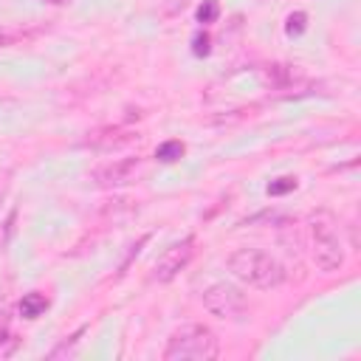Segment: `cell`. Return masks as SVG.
I'll return each instance as SVG.
<instances>
[{
	"label": "cell",
	"instance_id": "1",
	"mask_svg": "<svg viewBox=\"0 0 361 361\" xmlns=\"http://www.w3.org/2000/svg\"><path fill=\"white\" fill-rule=\"evenodd\" d=\"M226 268L231 271L234 279L245 282L248 288H259V290L279 288L288 279L285 265L262 248H237V251H231L228 259H226Z\"/></svg>",
	"mask_w": 361,
	"mask_h": 361
},
{
	"label": "cell",
	"instance_id": "2",
	"mask_svg": "<svg viewBox=\"0 0 361 361\" xmlns=\"http://www.w3.org/2000/svg\"><path fill=\"white\" fill-rule=\"evenodd\" d=\"M220 355V338L206 324H183L164 347V361H212Z\"/></svg>",
	"mask_w": 361,
	"mask_h": 361
},
{
	"label": "cell",
	"instance_id": "3",
	"mask_svg": "<svg viewBox=\"0 0 361 361\" xmlns=\"http://www.w3.org/2000/svg\"><path fill=\"white\" fill-rule=\"evenodd\" d=\"M307 231H310V257H313L316 268L324 271V274L341 271L344 245H341V237H338L336 217L330 212H316V214H310Z\"/></svg>",
	"mask_w": 361,
	"mask_h": 361
},
{
	"label": "cell",
	"instance_id": "4",
	"mask_svg": "<svg viewBox=\"0 0 361 361\" xmlns=\"http://www.w3.org/2000/svg\"><path fill=\"white\" fill-rule=\"evenodd\" d=\"M200 302H203V307H206L212 316H217V319H240V316L248 310L245 293H243L237 285H231V282H214V285H209V288L203 290Z\"/></svg>",
	"mask_w": 361,
	"mask_h": 361
},
{
	"label": "cell",
	"instance_id": "5",
	"mask_svg": "<svg viewBox=\"0 0 361 361\" xmlns=\"http://www.w3.org/2000/svg\"><path fill=\"white\" fill-rule=\"evenodd\" d=\"M192 257H195V237H183V240L172 243L169 248H164V254L152 265V276L158 282H169L192 262Z\"/></svg>",
	"mask_w": 361,
	"mask_h": 361
},
{
	"label": "cell",
	"instance_id": "6",
	"mask_svg": "<svg viewBox=\"0 0 361 361\" xmlns=\"http://www.w3.org/2000/svg\"><path fill=\"white\" fill-rule=\"evenodd\" d=\"M138 172H141V158H133V155H130V158L104 161L102 166H96V169L90 172V178H93L96 186L110 189V186H124V183L135 180Z\"/></svg>",
	"mask_w": 361,
	"mask_h": 361
},
{
	"label": "cell",
	"instance_id": "7",
	"mask_svg": "<svg viewBox=\"0 0 361 361\" xmlns=\"http://www.w3.org/2000/svg\"><path fill=\"white\" fill-rule=\"evenodd\" d=\"M135 135L130 130H121V127H102L96 133H87L85 144L93 147V149H113V147H121L127 141H133Z\"/></svg>",
	"mask_w": 361,
	"mask_h": 361
},
{
	"label": "cell",
	"instance_id": "8",
	"mask_svg": "<svg viewBox=\"0 0 361 361\" xmlns=\"http://www.w3.org/2000/svg\"><path fill=\"white\" fill-rule=\"evenodd\" d=\"M296 76H299V73H296L290 65H271V68L265 71V82H271L274 87H288Z\"/></svg>",
	"mask_w": 361,
	"mask_h": 361
},
{
	"label": "cell",
	"instance_id": "9",
	"mask_svg": "<svg viewBox=\"0 0 361 361\" xmlns=\"http://www.w3.org/2000/svg\"><path fill=\"white\" fill-rule=\"evenodd\" d=\"M45 307H48V299H45L42 293H25L23 302H20V313H23L25 319H37V316H42Z\"/></svg>",
	"mask_w": 361,
	"mask_h": 361
},
{
	"label": "cell",
	"instance_id": "10",
	"mask_svg": "<svg viewBox=\"0 0 361 361\" xmlns=\"http://www.w3.org/2000/svg\"><path fill=\"white\" fill-rule=\"evenodd\" d=\"M180 155H183V144H180V141H164V144L155 149V158L164 161V164H172V161H178Z\"/></svg>",
	"mask_w": 361,
	"mask_h": 361
},
{
	"label": "cell",
	"instance_id": "11",
	"mask_svg": "<svg viewBox=\"0 0 361 361\" xmlns=\"http://www.w3.org/2000/svg\"><path fill=\"white\" fill-rule=\"evenodd\" d=\"M82 333H85V327H79V330H76V333L71 336V341H65V344H59V347H54V350H51L48 355H51V358H59V355H65V353H71V350H73V347L79 344V336H82Z\"/></svg>",
	"mask_w": 361,
	"mask_h": 361
},
{
	"label": "cell",
	"instance_id": "12",
	"mask_svg": "<svg viewBox=\"0 0 361 361\" xmlns=\"http://www.w3.org/2000/svg\"><path fill=\"white\" fill-rule=\"evenodd\" d=\"M17 347H20V338L17 336H11V333H3L0 336V358H8Z\"/></svg>",
	"mask_w": 361,
	"mask_h": 361
},
{
	"label": "cell",
	"instance_id": "13",
	"mask_svg": "<svg viewBox=\"0 0 361 361\" xmlns=\"http://www.w3.org/2000/svg\"><path fill=\"white\" fill-rule=\"evenodd\" d=\"M217 17V0H206L200 8H197V20L200 23H212Z\"/></svg>",
	"mask_w": 361,
	"mask_h": 361
},
{
	"label": "cell",
	"instance_id": "14",
	"mask_svg": "<svg viewBox=\"0 0 361 361\" xmlns=\"http://www.w3.org/2000/svg\"><path fill=\"white\" fill-rule=\"evenodd\" d=\"M290 189H296V178H279L276 183H268V195H282Z\"/></svg>",
	"mask_w": 361,
	"mask_h": 361
},
{
	"label": "cell",
	"instance_id": "15",
	"mask_svg": "<svg viewBox=\"0 0 361 361\" xmlns=\"http://www.w3.org/2000/svg\"><path fill=\"white\" fill-rule=\"evenodd\" d=\"M305 20H307V17H305L302 11L290 14V17H288V25H285V31H288V34H302V31H305Z\"/></svg>",
	"mask_w": 361,
	"mask_h": 361
},
{
	"label": "cell",
	"instance_id": "16",
	"mask_svg": "<svg viewBox=\"0 0 361 361\" xmlns=\"http://www.w3.org/2000/svg\"><path fill=\"white\" fill-rule=\"evenodd\" d=\"M17 39H25V34H23V31H3V28H0V48L14 45Z\"/></svg>",
	"mask_w": 361,
	"mask_h": 361
},
{
	"label": "cell",
	"instance_id": "17",
	"mask_svg": "<svg viewBox=\"0 0 361 361\" xmlns=\"http://www.w3.org/2000/svg\"><path fill=\"white\" fill-rule=\"evenodd\" d=\"M206 42H209L206 37H203V39L197 37V39H195V54H206V51H209V48H206Z\"/></svg>",
	"mask_w": 361,
	"mask_h": 361
},
{
	"label": "cell",
	"instance_id": "18",
	"mask_svg": "<svg viewBox=\"0 0 361 361\" xmlns=\"http://www.w3.org/2000/svg\"><path fill=\"white\" fill-rule=\"evenodd\" d=\"M45 3H54V6H65V3H73V0H45Z\"/></svg>",
	"mask_w": 361,
	"mask_h": 361
}]
</instances>
